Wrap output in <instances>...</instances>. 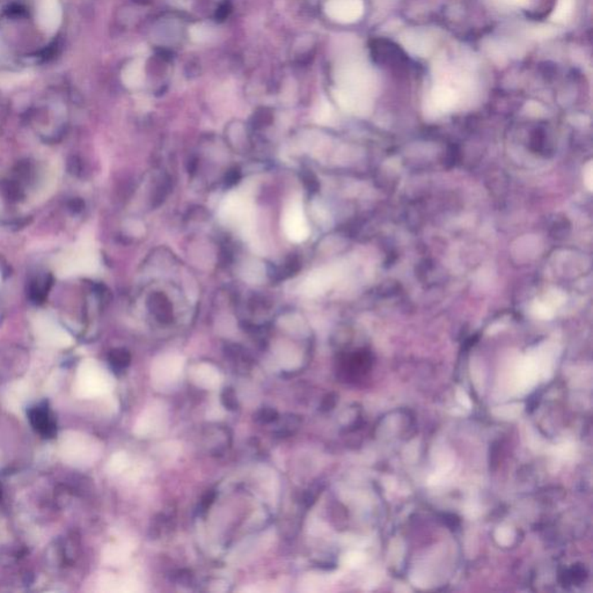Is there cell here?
Segmentation results:
<instances>
[{
	"mask_svg": "<svg viewBox=\"0 0 593 593\" xmlns=\"http://www.w3.org/2000/svg\"><path fill=\"white\" fill-rule=\"evenodd\" d=\"M99 254L92 240L84 239L78 247L73 249L70 254L65 255L60 266L58 275L62 277L73 276V275H92L99 268Z\"/></svg>",
	"mask_w": 593,
	"mask_h": 593,
	"instance_id": "obj_1",
	"label": "cell"
},
{
	"mask_svg": "<svg viewBox=\"0 0 593 593\" xmlns=\"http://www.w3.org/2000/svg\"><path fill=\"white\" fill-rule=\"evenodd\" d=\"M283 229L292 241L303 242L310 236V227L300 202H291L286 207L283 216Z\"/></svg>",
	"mask_w": 593,
	"mask_h": 593,
	"instance_id": "obj_2",
	"label": "cell"
},
{
	"mask_svg": "<svg viewBox=\"0 0 593 593\" xmlns=\"http://www.w3.org/2000/svg\"><path fill=\"white\" fill-rule=\"evenodd\" d=\"M251 205L246 198L238 194H231L224 200L220 207V216L233 227H247L251 220Z\"/></svg>",
	"mask_w": 593,
	"mask_h": 593,
	"instance_id": "obj_3",
	"label": "cell"
},
{
	"mask_svg": "<svg viewBox=\"0 0 593 593\" xmlns=\"http://www.w3.org/2000/svg\"><path fill=\"white\" fill-rule=\"evenodd\" d=\"M371 54L380 65L406 66L409 58L399 45L388 41L386 38H376L370 44Z\"/></svg>",
	"mask_w": 593,
	"mask_h": 593,
	"instance_id": "obj_4",
	"label": "cell"
},
{
	"mask_svg": "<svg viewBox=\"0 0 593 593\" xmlns=\"http://www.w3.org/2000/svg\"><path fill=\"white\" fill-rule=\"evenodd\" d=\"M335 271L330 268H322L310 273V276L306 278L303 285L305 295L314 297V295L324 293L332 286L335 281Z\"/></svg>",
	"mask_w": 593,
	"mask_h": 593,
	"instance_id": "obj_5",
	"label": "cell"
},
{
	"mask_svg": "<svg viewBox=\"0 0 593 593\" xmlns=\"http://www.w3.org/2000/svg\"><path fill=\"white\" fill-rule=\"evenodd\" d=\"M29 420L33 427L43 437H54L56 433V424L51 418L47 407H35L29 410Z\"/></svg>",
	"mask_w": 593,
	"mask_h": 593,
	"instance_id": "obj_6",
	"label": "cell"
},
{
	"mask_svg": "<svg viewBox=\"0 0 593 593\" xmlns=\"http://www.w3.org/2000/svg\"><path fill=\"white\" fill-rule=\"evenodd\" d=\"M222 403L227 410L236 411L239 408V400L236 393L232 387L224 388L222 393Z\"/></svg>",
	"mask_w": 593,
	"mask_h": 593,
	"instance_id": "obj_7",
	"label": "cell"
},
{
	"mask_svg": "<svg viewBox=\"0 0 593 593\" xmlns=\"http://www.w3.org/2000/svg\"><path fill=\"white\" fill-rule=\"evenodd\" d=\"M254 418L259 423L271 424L278 420L280 415H278V413L275 409L270 408V407H264V408H261L260 410L256 411Z\"/></svg>",
	"mask_w": 593,
	"mask_h": 593,
	"instance_id": "obj_8",
	"label": "cell"
},
{
	"mask_svg": "<svg viewBox=\"0 0 593 593\" xmlns=\"http://www.w3.org/2000/svg\"><path fill=\"white\" fill-rule=\"evenodd\" d=\"M110 364L114 367V370H124L130 364L129 354L123 350L114 352L113 355L110 356Z\"/></svg>",
	"mask_w": 593,
	"mask_h": 593,
	"instance_id": "obj_9",
	"label": "cell"
},
{
	"mask_svg": "<svg viewBox=\"0 0 593 593\" xmlns=\"http://www.w3.org/2000/svg\"><path fill=\"white\" fill-rule=\"evenodd\" d=\"M532 311L538 317H541V319H550L554 314L552 306H550L546 302L534 303Z\"/></svg>",
	"mask_w": 593,
	"mask_h": 593,
	"instance_id": "obj_10",
	"label": "cell"
},
{
	"mask_svg": "<svg viewBox=\"0 0 593 593\" xmlns=\"http://www.w3.org/2000/svg\"><path fill=\"white\" fill-rule=\"evenodd\" d=\"M214 499H216V493L212 491V490L207 491L205 496L202 497L200 506H198V512H200V513L207 512V510L210 508V506L214 504Z\"/></svg>",
	"mask_w": 593,
	"mask_h": 593,
	"instance_id": "obj_11",
	"label": "cell"
},
{
	"mask_svg": "<svg viewBox=\"0 0 593 593\" xmlns=\"http://www.w3.org/2000/svg\"><path fill=\"white\" fill-rule=\"evenodd\" d=\"M565 299V295L562 292L556 291L555 290V291L550 292L548 295H546V299L543 302H546L547 304L554 308L555 306H560V305L563 304Z\"/></svg>",
	"mask_w": 593,
	"mask_h": 593,
	"instance_id": "obj_12",
	"label": "cell"
},
{
	"mask_svg": "<svg viewBox=\"0 0 593 593\" xmlns=\"http://www.w3.org/2000/svg\"><path fill=\"white\" fill-rule=\"evenodd\" d=\"M175 576L178 582L183 584V585H188V584L192 583V572H188V570H181V572H178V575H175Z\"/></svg>",
	"mask_w": 593,
	"mask_h": 593,
	"instance_id": "obj_13",
	"label": "cell"
},
{
	"mask_svg": "<svg viewBox=\"0 0 593 593\" xmlns=\"http://www.w3.org/2000/svg\"><path fill=\"white\" fill-rule=\"evenodd\" d=\"M592 165L589 163L587 167V170H585V174H584V179H585V183H587V188L592 190V185H593V176H592Z\"/></svg>",
	"mask_w": 593,
	"mask_h": 593,
	"instance_id": "obj_14",
	"label": "cell"
},
{
	"mask_svg": "<svg viewBox=\"0 0 593 593\" xmlns=\"http://www.w3.org/2000/svg\"><path fill=\"white\" fill-rule=\"evenodd\" d=\"M334 406V398L332 396H327L324 401L321 403V409L322 410H330Z\"/></svg>",
	"mask_w": 593,
	"mask_h": 593,
	"instance_id": "obj_15",
	"label": "cell"
}]
</instances>
